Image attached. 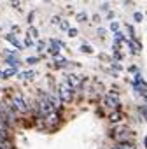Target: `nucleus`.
<instances>
[{
    "label": "nucleus",
    "mask_w": 147,
    "mask_h": 149,
    "mask_svg": "<svg viewBox=\"0 0 147 149\" xmlns=\"http://www.w3.org/2000/svg\"><path fill=\"white\" fill-rule=\"evenodd\" d=\"M7 104L16 111V114H23V116H25V114H28V112H30V109H32V104H28L21 93L12 95V98H11Z\"/></svg>",
    "instance_id": "1"
},
{
    "label": "nucleus",
    "mask_w": 147,
    "mask_h": 149,
    "mask_svg": "<svg viewBox=\"0 0 147 149\" xmlns=\"http://www.w3.org/2000/svg\"><path fill=\"white\" fill-rule=\"evenodd\" d=\"M0 116H2L11 126H14L16 125V111L9 105V104H6V102H0Z\"/></svg>",
    "instance_id": "2"
},
{
    "label": "nucleus",
    "mask_w": 147,
    "mask_h": 149,
    "mask_svg": "<svg viewBox=\"0 0 147 149\" xmlns=\"http://www.w3.org/2000/svg\"><path fill=\"white\" fill-rule=\"evenodd\" d=\"M133 132L130 130V128H119L117 132H114L112 133V139L116 140V142H133Z\"/></svg>",
    "instance_id": "3"
},
{
    "label": "nucleus",
    "mask_w": 147,
    "mask_h": 149,
    "mask_svg": "<svg viewBox=\"0 0 147 149\" xmlns=\"http://www.w3.org/2000/svg\"><path fill=\"white\" fill-rule=\"evenodd\" d=\"M58 97L63 104H70L72 98H74V88L70 84H61L58 88Z\"/></svg>",
    "instance_id": "4"
},
{
    "label": "nucleus",
    "mask_w": 147,
    "mask_h": 149,
    "mask_svg": "<svg viewBox=\"0 0 147 149\" xmlns=\"http://www.w3.org/2000/svg\"><path fill=\"white\" fill-rule=\"evenodd\" d=\"M103 104H105L109 109H114V111L119 109V98H117V95H114V93H109V95L103 98Z\"/></svg>",
    "instance_id": "5"
},
{
    "label": "nucleus",
    "mask_w": 147,
    "mask_h": 149,
    "mask_svg": "<svg viewBox=\"0 0 147 149\" xmlns=\"http://www.w3.org/2000/svg\"><path fill=\"white\" fill-rule=\"evenodd\" d=\"M11 125L2 118V116H0V135H2V137H11Z\"/></svg>",
    "instance_id": "6"
},
{
    "label": "nucleus",
    "mask_w": 147,
    "mask_h": 149,
    "mask_svg": "<svg viewBox=\"0 0 147 149\" xmlns=\"http://www.w3.org/2000/svg\"><path fill=\"white\" fill-rule=\"evenodd\" d=\"M0 149H14V144L11 137H2L0 135Z\"/></svg>",
    "instance_id": "7"
},
{
    "label": "nucleus",
    "mask_w": 147,
    "mask_h": 149,
    "mask_svg": "<svg viewBox=\"0 0 147 149\" xmlns=\"http://www.w3.org/2000/svg\"><path fill=\"white\" fill-rule=\"evenodd\" d=\"M112 149H137V147H135V142H116Z\"/></svg>",
    "instance_id": "8"
},
{
    "label": "nucleus",
    "mask_w": 147,
    "mask_h": 149,
    "mask_svg": "<svg viewBox=\"0 0 147 149\" xmlns=\"http://www.w3.org/2000/svg\"><path fill=\"white\" fill-rule=\"evenodd\" d=\"M12 74H16V68L12 67V68H7L6 72H2V77H11Z\"/></svg>",
    "instance_id": "9"
},
{
    "label": "nucleus",
    "mask_w": 147,
    "mask_h": 149,
    "mask_svg": "<svg viewBox=\"0 0 147 149\" xmlns=\"http://www.w3.org/2000/svg\"><path fill=\"white\" fill-rule=\"evenodd\" d=\"M119 119H121V114H119L117 111H114V112L110 114V121H112V123H117Z\"/></svg>",
    "instance_id": "10"
},
{
    "label": "nucleus",
    "mask_w": 147,
    "mask_h": 149,
    "mask_svg": "<svg viewBox=\"0 0 147 149\" xmlns=\"http://www.w3.org/2000/svg\"><path fill=\"white\" fill-rule=\"evenodd\" d=\"M21 76H23L25 79H32V77H33V72H23Z\"/></svg>",
    "instance_id": "11"
},
{
    "label": "nucleus",
    "mask_w": 147,
    "mask_h": 149,
    "mask_svg": "<svg viewBox=\"0 0 147 149\" xmlns=\"http://www.w3.org/2000/svg\"><path fill=\"white\" fill-rule=\"evenodd\" d=\"M133 18H135V21H138V23H140V21L144 19V16H142L140 13H135V14H133Z\"/></svg>",
    "instance_id": "12"
},
{
    "label": "nucleus",
    "mask_w": 147,
    "mask_h": 149,
    "mask_svg": "<svg viewBox=\"0 0 147 149\" xmlns=\"http://www.w3.org/2000/svg\"><path fill=\"white\" fill-rule=\"evenodd\" d=\"M144 144H145V147H147V137H144Z\"/></svg>",
    "instance_id": "13"
}]
</instances>
